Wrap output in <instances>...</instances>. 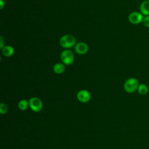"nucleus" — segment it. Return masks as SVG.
I'll return each instance as SVG.
<instances>
[{
	"label": "nucleus",
	"instance_id": "obj_17",
	"mask_svg": "<svg viewBox=\"0 0 149 149\" xmlns=\"http://www.w3.org/2000/svg\"><path fill=\"white\" fill-rule=\"evenodd\" d=\"M3 1H7V0H3Z\"/></svg>",
	"mask_w": 149,
	"mask_h": 149
},
{
	"label": "nucleus",
	"instance_id": "obj_16",
	"mask_svg": "<svg viewBox=\"0 0 149 149\" xmlns=\"http://www.w3.org/2000/svg\"><path fill=\"white\" fill-rule=\"evenodd\" d=\"M5 1L0 0V9H2L5 6Z\"/></svg>",
	"mask_w": 149,
	"mask_h": 149
},
{
	"label": "nucleus",
	"instance_id": "obj_8",
	"mask_svg": "<svg viewBox=\"0 0 149 149\" xmlns=\"http://www.w3.org/2000/svg\"><path fill=\"white\" fill-rule=\"evenodd\" d=\"M140 12L144 16L149 15V0H145L140 6Z\"/></svg>",
	"mask_w": 149,
	"mask_h": 149
},
{
	"label": "nucleus",
	"instance_id": "obj_15",
	"mask_svg": "<svg viewBox=\"0 0 149 149\" xmlns=\"http://www.w3.org/2000/svg\"><path fill=\"white\" fill-rule=\"evenodd\" d=\"M5 45H4V40L3 39V37L1 36L0 37V48L2 49Z\"/></svg>",
	"mask_w": 149,
	"mask_h": 149
},
{
	"label": "nucleus",
	"instance_id": "obj_2",
	"mask_svg": "<svg viewBox=\"0 0 149 149\" xmlns=\"http://www.w3.org/2000/svg\"><path fill=\"white\" fill-rule=\"evenodd\" d=\"M139 85V80L134 77L127 79L124 83V89L128 93H133L137 90Z\"/></svg>",
	"mask_w": 149,
	"mask_h": 149
},
{
	"label": "nucleus",
	"instance_id": "obj_4",
	"mask_svg": "<svg viewBox=\"0 0 149 149\" xmlns=\"http://www.w3.org/2000/svg\"><path fill=\"white\" fill-rule=\"evenodd\" d=\"M29 107L32 111L38 112L41 111L43 107V104L41 99L38 97H32L29 100Z\"/></svg>",
	"mask_w": 149,
	"mask_h": 149
},
{
	"label": "nucleus",
	"instance_id": "obj_14",
	"mask_svg": "<svg viewBox=\"0 0 149 149\" xmlns=\"http://www.w3.org/2000/svg\"><path fill=\"white\" fill-rule=\"evenodd\" d=\"M143 23L146 27H149V15L145 16V17H144Z\"/></svg>",
	"mask_w": 149,
	"mask_h": 149
},
{
	"label": "nucleus",
	"instance_id": "obj_11",
	"mask_svg": "<svg viewBox=\"0 0 149 149\" xmlns=\"http://www.w3.org/2000/svg\"><path fill=\"white\" fill-rule=\"evenodd\" d=\"M137 91L140 95H145L148 92V87L146 84H144V83L139 84L137 88Z\"/></svg>",
	"mask_w": 149,
	"mask_h": 149
},
{
	"label": "nucleus",
	"instance_id": "obj_3",
	"mask_svg": "<svg viewBox=\"0 0 149 149\" xmlns=\"http://www.w3.org/2000/svg\"><path fill=\"white\" fill-rule=\"evenodd\" d=\"M74 58L73 52L69 49H65L61 52V59L65 65H72L74 62Z\"/></svg>",
	"mask_w": 149,
	"mask_h": 149
},
{
	"label": "nucleus",
	"instance_id": "obj_6",
	"mask_svg": "<svg viewBox=\"0 0 149 149\" xmlns=\"http://www.w3.org/2000/svg\"><path fill=\"white\" fill-rule=\"evenodd\" d=\"M77 98L81 102H87L91 98L90 93L86 90H80L77 94Z\"/></svg>",
	"mask_w": 149,
	"mask_h": 149
},
{
	"label": "nucleus",
	"instance_id": "obj_9",
	"mask_svg": "<svg viewBox=\"0 0 149 149\" xmlns=\"http://www.w3.org/2000/svg\"><path fill=\"white\" fill-rule=\"evenodd\" d=\"M2 52L4 56L6 57H10L13 55L15 52V49L11 45H5L2 49Z\"/></svg>",
	"mask_w": 149,
	"mask_h": 149
},
{
	"label": "nucleus",
	"instance_id": "obj_7",
	"mask_svg": "<svg viewBox=\"0 0 149 149\" xmlns=\"http://www.w3.org/2000/svg\"><path fill=\"white\" fill-rule=\"evenodd\" d=\"M74 50L77 54L84 55L88 52V46L86 42H80L75 45Z\"/></svg>",
	"mask_w": 149,
	"mask_h": 149
},
{
	"label": "nucleus",
	"instance_id": "obj_5",
	"mask_svg": "<svg viewBox=\"0 0 149 149\" xmlns=\"http://www.w3.org/2000/svg\"><path fill=\"white\" fill-rule=\"evenodd\" d=\"M143 15L141 12H133L128 16L129 21L133 24H139L143 22Z\"/></svg>",
	"mask_w": 149,
	"mask_h": 149
},
{
	"label": "nucleus",
	"instance_id": "obj_1",
	"mask_svg": "<svg viewBox=\"0 0 149 149\" xmlns=\"http://www.w3.org/2000/svg\"><path fill=\"white\" fill-rule=\"evenodd\" d=\"M76 38L72 34H65L62 36L59 40L60 45L64 48H70L76 45Z\"/></svg>",
	"mask_w": 149,
	"mask_h": 149
},
{
	"label": "nucleus",
	"instance_id": "obj_10",
	"mask_svg": "<svg viewBox=\"0 0 149 149\" xmlns=\"http://www.w3.org/2000/svg\"><path fill=\"white\" fill-rule=\"evenodd\" d=\"M54 72L56 74H61L65 70V65L63 63H57L54 65Z\"/></svg>",
	"mask_w": 149,
	"mask_h": 149
},
{
	"label": "nucleus",
	"instance_id": "obj_12",
	"mask_svg": "<svg viewBox=\"0 0 149 149\" xmlns=\"http://www.w3.org/2000/svg\"><path fill=\"white\" fill-rule=\"evenodd\" d=\"M29 107V102L27 100L23 99L20 100L18 103V107L22 111H25Z\"/></svg>",
	"mask_w": 149,
	"mask_h": 149
},
{
	"label": "nucleus",
	"instance_id": "obj_13",
	"mask_svg": "<svg viewBox=\"0 0 149 149\" xmlns=\"http://www.w3.org/2000/svg\"><path fill=\"white\" fill-rule=\"evenodd\" d=\"M8 111V107L5 103H1L0 104V113L1 114H5Z\"/></svg>",
	"mask_w": 149,
	"mask_h": 149
}]
</instances>
